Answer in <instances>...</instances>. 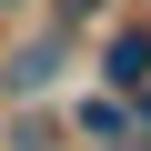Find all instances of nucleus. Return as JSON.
Returning a JSON list of instances; mask_svg holds the SVG:
<instances>
[{
	"mask_svg": "<svg viewBox=\"0 0 151 151\" xmlns=\"http://www.w3.org/2000/svg\"><path fill=\"white\" fill-rule=\"evenodd\" d=\"M30 10H40V0H0V20H30Z\"/></svg>",
	"mask_w": 151,
	"mask_h": 151,
	"instance_id": "6",
	"label": "nucleus"
},
{
	"mask_svg": "<svg viewBox=\"0 0 151 151\" xmlns=\"http://www.w3.org/2000/svg\"><path fill=\"white\" fill-rule=\"evenodd\" d=\"M70 60H81V40H70V30H50V20L20 30L10 50H0V101H50Z\"/></svg>",
	"mask_w": 151,
	"mask_h": 151,
	"instance_id": "1",
	"label": "nucleus"
},
{
	"mask_svg": "<svg viewBox=\"0 0 151 151\" xmlns=\"http://www.w3.org/2000/svg\"><path fill=\"white\" fill-rule=\"evenodd\" d=\"M40 20H50V30H70V40H91V30L111 20V0H40Z\"/></svg>",
	"mask_w": 151,
	"mask_h": 151,
	"instance_id": "5",
	"label": "nucleus"
},
{
	"mask_svg": "<svg viewBox=\"0 0 151 151\" xmlns=\"http://www.w3.org/2000/svg\"><path fill=\"white\" fill-rule=\"evenodd\" d=\"M0 151H70L50 101H0Z\"/></svg>",
	"mask_w": 151,
	"mask_h": 151,
	"instance_id": "4",
	"label": "nucleus"
},
{
	"mask_svg": "<svg viewBox=\"0 0 151 151\" xmlns=\"http://www.w3.org/2000/svg\"><path fill=\"white\" fill-rule=\"evenodd\" d=\"M60 131H70V151H151V121H141L121 91H101V81L60 111Z\"/></svg>",
	"mask_w": 151,
	"mask_h": 151,
	"instance_id": "2",
	"label": "nucleus"
},
{
	"mask_svg": "<svg viewBox=\"0 0 151 151\" xmlns=\"http://www.w3.org/2000/svg\"><path fill=\"white\" fill-rule=\"evenodd\" d=\"M131 111H141V121H151V91H131Z\"/></svg>",
	"mask_w": 151,
	"mask_h": 151,
	"instance_id": "7",
	"label": "nucleus"
},
{
	"mask_svg": "<svg viewBox=\"0 0 151 151\" xmlns=\"http://www.w3.org/2000/svg\"><path fill=\"white\" fill-rule=\"evenodd\" d=\"M91 81H101V91H121V101H131V91H151V20H111V30H101Z\"/></svg>",
	"mask_w": 151,
	"mask_h": 151,
	"instance_id": "3",
	"label": "nucleus"
}]
</instances>
